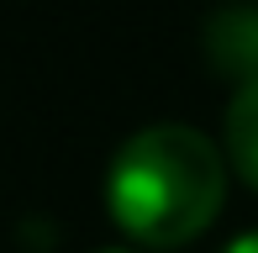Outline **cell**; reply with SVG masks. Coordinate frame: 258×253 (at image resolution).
Wrapping results in <instances>:
<instances>
[{
  "label": "cell",
  "instance_id": "1",
  "mask_svg": "<svg viewBox=\"0 0 258 253\" xmlns=\"http://www.w3.org/2000/svg\"><path fill=\"white\" fill-rule=\"evenodd\" d=\"M227 164L195 126L158 121L121 143L105 174V206L116 227L143 248H184L221 211Z\"/></svg>",
  "mask_w": 258,
  "mask_h": 253
},
{
  "label": "cell",
  "instance_id": "2",
  "mask_svg": "<svg viewBox=\"0 0 258 253\" xmlns=\"http://www.w3.org/2000/svg\"><path fill=\"white\" fill-rule=\"evenodd\" d=\"M227 158H232V169L258 190V74L232 95V106H227Z\"/></svg>",
  "mask_w": 258,
  "mask_h": 253
},
{
  "label": "cell",
  "instance_id": "3",
  "mask_svg": "<svg viewBox=\"0 0 258 253\" xmlns=\"http://www.w3.org/2000/svg\"><path fill=\"white\" fill-rule=\"evenodd\" d=\"M221 253H258V232H248V237H237V243H227Z\"/></svg>",
  "mask_w": 258,
  "mask_h": 253
},
{
  "label": "cell",
  "instance_id": "4",
  "mask_svg": "<svg viewBox=\"0 0 258 253\" xmlns=\"http://www.w3.org/2000/svg\"><path fill=\"white\" fill-rule=\"evenodd\" d=\"M100 253H121V248H100Z\"/></svg>",
  "mask_w": 258,
  "mask_h": 253
}]
</instances>
